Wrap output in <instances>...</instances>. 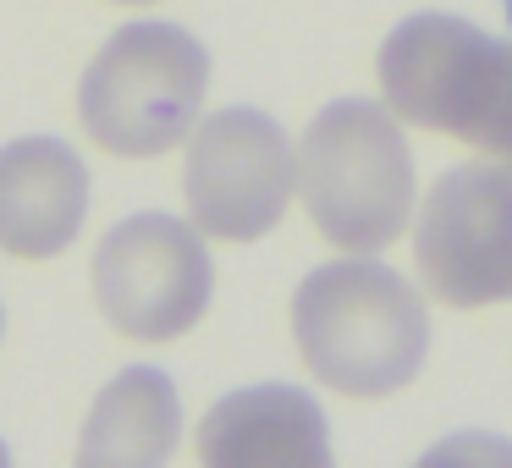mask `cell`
<instances>
[{
    "mask_svg": "<svg viewBox=\"0 0 512 468\" xmlns=\"http://www.w3.org/2000/svg\"><path fill=\"white\" fill-rule=\"evenodd\" d=\"M413 259L446 309L512 303V166L468 160L435 177L413 226Z\"/></svg>",
    "mask_w": 512,
    "mask_h": 468,
    "instance_id": "cell-6",
    "label": "cell"
},
{
    "mask_svg": "<svg viewBox=\"0 0 512 468\" xmlns=\"http://www.w3.org/2000/svg\"><path fill=\"white\" fill-rule=\"evenodd\" d=\"M292 336L314 380L342 397H391L424 369L430 314L391 265L369 254L320 265L292 298Z\"/></svg>",
    "mask_w": 512,
    "mask_h": 468,
    "instance_id": "cell-1",
    "label": "cell"
},
{
    "mask_svg": "<svg viewBox=\"0 0 512 468\" xmlns=\"http://www.w3.org/2000/svg\"><path fill=\"white\" fill-rule=\"evenodd\" d=\"M292 182H298V155L276 116L226 105L193 127L182 193H188V215L204 237L259 243L287 215Z\"/></svg>",
    "mask_w": 512,
    "mask_h": 468,
    "instance_id": "cell-7",
    "label": "cell"
},
{
    "mask_svg": "<svg viewBox=\"0 0 512 468\" xmlns=\"http://www.w3.org/2000/svg\"><path fill=\"white\" fill-rule=\"evenodd\" d=\"M0 331H6V314H0Z\"/></svg>",
    "mask_w": 512,
    "mask_h": 468,
    "instance_id": "cell-12",
    "label": "cell"
},
{
    "mask_svg": "<svg viewBox=\"0 0 512 468\" xmlns=\"http://www.w3.org/2000/svg\"><path fill=\"white\" fill-rule=\"evenodd\" d=\"M89 215V166L61 138H17L0 149V248L12 259H56Z\"/></svg>",
    "mask_w": 512,
    "mask_h": 468,
    "instance_id": "cell-9",
    "label": "cell"
},
{
    "mask_svg": "<svg viewBox=\"0 0 512 468\" xmlns=\"http://www.w3.org/2000/svg\"><path fill=\"white\" fill-rule=\"evenodd\" d=\"M215 265L199 226L177 215H127L94 248V298L100 314L133 342H177L204 320Z\"/></svg>",
    "mask_w": 512,
    "mask_h": 468,
    "instance_id": "cell-5",
    "label": "cell"
},
{
    "mask_svg": "<svg viewBox=\"0 0 512 468\" xmlns=\"http://www.w3.org/2000/svg\"><path fill=\"white\" fill-rule=\"evenodd\" d=\"M0 463H6V446H0Z\"/></svg>",
    "mask_w": 512,
    "mask_h": 468,
    "instance_id": "cell-11",
    "label": "cell"
},
{
    "mask_svg": "<svg viewBox=\"0 0 512 468\" xmlns=\"http://www.w3.org/2000/svg\"><path fill=\"white\" fill-rule=\"evenodd\" d=\"M182 402L166 369L133 364L94 397V413L83 424L78 463L83 468H155L177 452Z\"/></svg>",
    "mask_w": 512,
    "mask_h": 468,
    "instance_id": "cell-10",
    "label": "cell"
},
{
    "mask_svg": "<svg viewBox=\"0 0 512 468\" xmlns=\"http://www.w3.org/2000/svg\"><path fill=\"white\" fill-rule=\"evenodd\" d=\"M380 89L397 122L446 133L512 166V39L446 12L408 17L380 45Z\"/></svg>",
    "mask_w": 512,
    "mask_h": 468,
    "instance_id": "cell-2",
    "label": "cell"
},
{
    "mask_svg": "<svg viewBox=\"0 0 512 468\" xmlns=\"http://www.w3.org/2000/svg\"><path fill=\"white\" fill-rule=\"evenodd\" d=\"M199 457L210 468H331V430L309 391L243 386L204 413Z\"/></svg>",
    "mask_w": 512,
    "mask_h": 468,
    "instance_id": "cell-8",
    "label": "cell"
},
{
    "mask_svg": "<svg viewBox=\"0 0 512 468\" xmlns=\"http://www.w3.org/2000/svg\"><path fill=\"white\" fill-rule=\"evenodd\" d=\"M298 193L331 248H391L413 215V155L397 111L375 100L325 105L298 144Z\"/></svg>",
    "mask_w": 512,
    "mask_h": 468,
    "instance_id": "cell-3",
    "label": "cell"
},
{
    "mask_svg": "<svg viewBox=\"0 0 512 468\" xmlns=\"http://www.w3.org/2000/svg\"><path fill=\"white\" fill-rule=\"evenodd\" d=\"M210 50L177 23H127L78 83L83 133L122 160H155L199 127Z\"/></svg>",
    "mask_w": 512,
    "mask_h": 468,
    "instance_id": "cell-4",
    "label": "cell"
}]
</instances>
